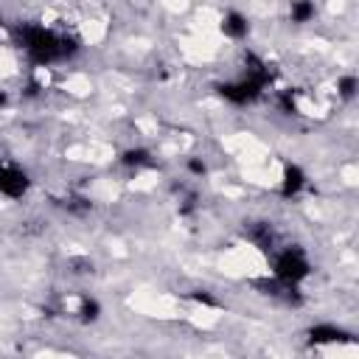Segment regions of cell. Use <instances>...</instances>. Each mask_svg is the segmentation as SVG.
<instances>
[{"instance_id": "obj_3", "label": "cell", "mask_w": 359, "mask_h": 359, "mask_svg": "<svg viewBox=\"0 0 359 359\" xmlns=\"http://www.w3.org/2000/svg\"><path fill=\"white\" fill-rule=\"evenodd\" d=\"M28 188H31V180L17 163H0V194L3 196L20 199L28 194Z\"/></svg>"}, {"instance_id": "obj_8", "label": "cell", "mask_w": 359, "mask_h": 359, "mask_svg": "<svg viewBox=\"0 0 359 359\" xmlns=\"http://www.w3.org/2000/svg\"><path fill=\"white\" fill-rule=\"evenodd\" d=\"M98 314H101V306H98V300H81V306H79V317L84 320V323H93V320H98Z\"/></svg>"}, {"instance_id": "obj_6", "label": "cell", "mask_w": 359, "mask_h": 359, "mask_svg": "<svg viewBox=\"0 0 359 359\" xmlns=\"http://www.w3.org/2000/svg\"><path fill=\"white\" fill-rule=\"evenodd\" d=\"M345 337H348V334H345L342 328L331 325V323H320V325L309 328V339H311L314 345H325V342H342Z\"/></svg>"}, {"instance_id": "obj_9", "label": "cell", "mask_w": 359, "mask_h": 359, "mask_svg": "<svg viewBox=\"0 0 359 359\" xmlns=\"http://www.w3.org/2000/svg\"><path fill=\"white\" fill-rule=\"evenodd\" d=\"M123 163L126 165H149L151 160H149V151L146 149H129V151H123Z\"/></svg>"}, {"instance_id": "obj_2", "label": "cell", "mask_w": 359, "mask_h": 359, "mask_svg": "<svg viewBox=\"0 0 359 359\" xmlns=\"http://www.w3.org/2000/svg\"><path fill=\"white\" fill-rule=\"evenodd\" d=\"M272 272H275V280L283 283V286H297L300 280L309 278L311 272V261L309 255L300 250V247H283L275 252L272 258Z\"/></svg>"}, {"instance_id": "obj_4", "label": "cell", "mask_w": 359, "mask_h": 359, "mask_svg": "<svg viewBox=\"0 0 359 359\" xmlns=\"http://www.w3.org/2000/svg\"><path fill=\"white\" fill-rule=\"evenodd\" d=\"M222 34L230 39H244L250 34V22L241 11H224L222 17Z\"/></svg>"}, {"instance_id": "obj_7", "label": "cell", "mask_w": 359, "mask_h": 359, "mask_svg": "<svg viewBox=\"0 0 359 359\" xmlns=\"http://www.w3.org/2000/svg\"><path fill=\"white\" fill-rule=\"evenodd\" d=\"M314 3L311 0H292V6H289V17H292V22H297V25H303V22H309L311 17H314Z\"/></svg>"}, {"instance_id": "obj_1", "label": "cell", "mask_w": 359, "mask_h": 359, "mask_svg": "<svg viewBox=\"0 0 359 359\" xmlns=\"http://www.w3.org/2000/svg\"><path fill=\"white\" fill-rule=\"evenodd\" d=\"M17 39H20V48L28 53L31 62L36 65H53V62H62L67 56L76 53L79 42L67 34H59L53 28H45V25H34V22H25L17 28Z\"/></svg>"}, {"instance_id": "obj_5", "label": "cell", "mask_w": 359, "mask_h": 359, "mask_svg": "<svg viewBox=\"0 0 359 359\" xmlns=\"http://www.w3.org/2000/svg\"><path fill=\"white\" fill-rule=\"evenodd\" d=\"M303 185H306V174L300 171V165H286L283 177H280V194L283 196H297Z\"/></svg>"}, {"instance_id": "obj_11", "label": "cell", "mask_w": 359, "mask_h": 359, "mask_svg": "<svg viewBox=\"0 0 359 359\" xmlns=\"http://www.w3.org/2000/svg\"><path fill=\"white\" fill-rule=\"evenodd\" d=\"M191 171H196V174H205V163H199V160H191Z\"/></svg>"}, {"instance_id": "obj_10", "label": "cell", "mask_w": 359, "mask_h": 359, "mask_svg": "<svg viewBox=\"0 0 359 359\" xmlns=\"http://www.w3.org/2000/svg\"><path fill=\"white\" fill-rule=\"evenodd\" d=\"M356 87H359L356 76H342V79H339V84H337V90H339V95H342V98H353V95H356Z\"/></svg>"}]
</instances>
